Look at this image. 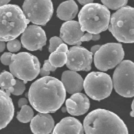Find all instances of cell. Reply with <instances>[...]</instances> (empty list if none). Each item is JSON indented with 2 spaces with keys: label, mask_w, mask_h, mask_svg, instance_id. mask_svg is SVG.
Segmentation results:
<instances>
[{
  "label": "cell",
  "mask_w": 134,
  "mask_h": 134,
  "mask_svg": "<svg viewBox=\"0 0 134 134\" xmlns=\"http://www.w3.org/2000/svg\"><path fill=\"white\" fill-rule=\"evenodd\" d=\"M28 101L39 113L56 112L66 98V90L61 81L55 77L44 76L31 84Z\"/></svg>",
  "instance_id": "obj_1"
},
{
  "label": "cell",
  "mask_w": 134,
  "mask_h": 134,
  "mask_svg": "<svg viewBox=\"0 0 134 134\" xmlns=\"http://www.w3.org/2000/svg\"><path fill=\"white\" fill-rule=\"evenodd\" d=\"M85 134H128V129L117 114L106 109H95L85 117Z\"/></svg>",
  "instance_id": "obj_2"
},
{
  "label": "cell",
  "mask_w": 134,
  "mask_h": 134,
  "mask_svg": "<svg viewBox=\"0 0 134 134\" xmlns=\"http://www.w3.org/2000/svg\"><path fill=\"white\" fill-rule=\"evenodd\" d=\"M28 20L22 9L14 4L0 6V41L9 42L22 35Z\"/></svg>",
  "instance_id": "obj_3"
},
{
  "label": "cell",
  "mask_w": 134,
  "mask_h": 134,
  "mask_svg": "<svg viewBox=\"0 0 134 134\" xmlns=\"http://www.w3.org/2000/svg\"><path fill=\"white\" fill-rule=\"evenodd\" d=\"M110 11L103 4L89 3L83 5L78 13V22L83 31L99 34L108 29L110 23Z\"/></svg>",
  "instance_id": "obj_4"
},
{
  "label": "cell",
  "mask_w": 134,
  "mask_h": 134,
  "mask_svg": "<svg viewBox=\"0 0 134 134\" xmlns=\"http://www.w3.org/2000/svg\"><path fill=\"white\" fill-rule=\"evenodd\" d=\"M109 31L122 43H134V7L124 6L110 17Z\"/></svg>",
  "instance_id": "obj_5"
},
{
  "label": "cell",
  "mask_w": 134,
  "mask_h": 134,
  "mask_svg": "<svg viewBox=\"0 0 134 134\" xmlns=\"http://www.w3.org/2000/svg\"><path fill=\"white\" fill-rule=\"evenodd\" d=\"M9 68L12 75L24 83L34 80L39 75L41 69L38 58L28 52L13 54Z\"/></svg>",
  "instance_id": "obj_6"
},
{
  "label": "cell",
  "mask_w": 134,
  "mask_h": 134,
  "mask_svg": "<svg viewBox=\"0 0 134 134\" xmlns=\"http://www.w3.org/2000/svg\"><path fill=\"white\" fill-rule=\"evenodd\" d=\"M112 83L115 91L123 97L134 96V62L122 60L118 64L114 73Z\"/></svg>",
  "instance_id": "obj_7"
},
{
  "label": "cell",
  "mask_w": 134,
  "mask_h": 134,
  "mask_svg": "<svg viewBox=\"0 0 134 134\" xmlns=\"http://www.w3.org/2000/svg\"><path fill=\"white\" fill-rule=\"evenodd\" d=\"M83 88L91 99L100 101L111 94L113 83L111 77L106 73L91 72L84 79Z\"/></svg>",
  "instance_id": "obj_8"
},
{
  "label": "cell",
  "mask_w": 134,
  "mask_h": 134,
  "mask_svg": "<svg viewBox=\"0 0 134 134\" xmlns=\"http://www.w3.org/2000/svg\"><path fill=\"white\" fill-rule=\"evenodd\" d=\"M124 49L120 43H106L100 46L94 54L95 67L101 71L112 69L124 59Z\"/></svg>",
  "instance_id": "obj_9"
},
{
  "label": "cell",
  "mask_w": 134,
  "mask_h": 134,
  "mask_svg": "<svg viewBox=\"0 0 134 134\" xmlns=\"http://www.w3.org/2000/svg\"><path fill=\"white\" fill-rule=\"evenodd\" d=\"M22 11L35 25H45L53 15V3L51 0H25Z\"/></svg>",
  "instance_id": "obj_10"
},
{
  "label": "cell",
  "mask_w": 134,
  "mask_h": 134,
  "mask_svg": "<svg viewBox=\"0 0 134 134\" xmlns=\"http://www.w3.org/2000/svg\"><path fill=\"white\" fill-rule=\"evenodd\" d=\"M93 56L86 48L73 46L67 52V67L72 71H89L91 70Z\"/></svg>",
  "instance_id": "obj_11"
},
{
  "label": "cell",
  "mask_w": 134,
  "mask_h": 134,
  "mask_svg": "<svg viewBox=\"0 0 134 134\" xmlns=\"http://www.w3.org/2000/svg\"><path fill=\"white\" fill-rule=\"evenodd\" d=\"M21 44L29 51L41 50L46 44V33L39 25H30L21 35Z\"/></svg>",
  "instance_id": "obj_12"
},
{
  "label": "cell",
  "mask_w": 134,
  "mask_h": 134,
  "mask_svg": "<svg viewBox=\"0 0 134 134\" xmlns=\"http://www.w3.org/2000/svg\"><path fill=\"white\" fill-rule=\"evenodd\" d=\"M84 31L80 26L78 21H66L62 24L60 28V38L64 43H67L69 45H75L80 46L83 42Z\"/></svg>",
  "instance_id": "obj_13"
},
{
  "label": "cell",
  "mask_w": 134,
  "mask_h": 134,
  "mask_svg": "<svg viewBox=\"0 0 134 134\" xmlns=\"http://www.w3.org/2000/svg\"><path fill=\"white\" fill-rule=\"evenodd\" d=\"M67 112L73 116L83 115L88 111L90 107V101L88 97L82 93H74L65 102Z\"/></svg>",
  "instance_id": "obj_14"
},
{
  "label": "cell",
  "mask_w": 134,
  "mask_h": 134,
  "mask_svg": "<svg viewBox=\"0 0 134 134\" xmlns=\"http://www.w3.org/2000/svg\"><path fill=\"white\" fill-rule=\"evenodd\" d=\"M54 127V119L49 113H38L30 121V129L33 134H50Z\"/></svg>",
  "instance_id": "obj_15"
},
{
  "label": "cell",
  "mask_w": 134,
  "mask_h": 134,
  "mask_svg": "<svg viewBox=\"0 0 134 134\" xmlns=\"http://www.w3.org/2000/svg\"><path fill=\"white\" fill-rule=\"evenodd\" d=\"M14 116V105L10 95L0 89V129L5 128Z\"/></svg>",
  "instance_id": "obj_16"
},
{
  "label": "cell",
  "mask_w": 134,
  "mask_h": 134,
  "mask_svg": "<svg viewBox=\"0 0 134 134\" xmlns=\"http://www.w3.org/2000/svg\"><path fill=\"white\" fill-rule=\"evenodd\" d=\"M52 132L53 134H84V127L75 117H65L56 124Z\"/></svg>",
  "instance_id": "obj_17"
},
{
  "label": "cell",
  "mask_w": 134,
  "mask_h": 134,
  "mask_svg": "<svg viewBox=\"0 0 134 134\" xmlns=\"http://www.w3.org/2000/svg\"><path fill=\"white\" fill-rule=\"evenodd\" d=\"M61 82L66 90L70 94L79 93L83 89V78L76 71L68 70L62 73Z\"/></svg>",
  "instance_id": "obj_18"
},
{
  "label": "cell",
  "mask_w": 134,
  "mask_h": 134,
  "mask_svg": "<svg viewBox=\"0 0 134 134\" xmlns=\"http://www.w3.org/2000/svg\"><path fill=\"white\" fill-rule=\"evenodd\" d=\"M78 6L73 0L62 2L57 8V16L63 21H70L78 14Z\"/></svg>",
  "instance_id": "obj_19"
},
{
  "label": "cell",
  "mask_w": 134,
  "mask_h": 134,
  "mask_svg": "<svg viewBox=\"0 0 134 134\" xmlns=\"http://www.w3.org/2000/svg\"><path fill=\"white\" fill-rule=\"evenodd\" d=\"M17 79L14 78V76L11 74V72L3 71L0 74V88L5 91L8 95L12 94Z\"/></svg>",
  "instance_id": "obj_20"
},
{
  "label": "cell",
  "mask_w": 134,
  "mask_h": 134,
  "mask_svg": "<svg viewBox=\"0 0 134 134\" xmlns=\"http://www.w3.org/2000/svg\"><path fill=\"white\" fill-rule=\"evenodd\" d=\"M48 60L51 64L55 68H60L64 64H66L67 60V53L64 52H58V51H54V52H51L50 56L48 58Z\"/></svg>",
  "instance_id": "obj_21"
},
{
  "label": "cell",
  "mask_w": 134,
  "mask_h": 134,
  "mask_svg": "<svg viewBox=\"0 0 134 134\" xmlns=\"http://www.w3.org/2000/svg\"><path fill=\"white\" fill-rule=\"evenodd\" d=\"M33 117V108H32V106H29V105H25V106L21 107V110L18 112V114H17V119L22 123L30 122Z\"/></svg>",
  "instance_id": "obj_22"
},
{
  "label": "cell",
  "mask_w": 134,
  "mask_h": 134,
  "mask_svg": "<svg viewBox=\"0 0 134 134\" xmlns=\"http://www.w3.org/2000/svg\"><path fill=\"white\" fill-rule=\"evenodd\" d=\"M103 5L111 10H118L127 4L128 0H101Z\"/></svg>",
  "instance_id": "obj_23"
},
{
  "label": "cell",
  "mask_w": 134,
  "mask_h": 134,
  "mask_svg": "<svg viewBox=\"0 0 134 134\" xmlns=\"http://www.w3.org/2000/svg\"><path fill=\"white\" fill-rule=\"evenodd\" d=\"M21 41H19L18 39H14V40H11V41H9L7 45H6V47H7V49L8 51H10L11 53H14V52H17V51L20 50V48H21Z\"/></svg>",
  "instance_id": "obj_24"
},
{
  "label": "cell",
  "mask_w": 134,
  "mask_h": 134,
  "mask_svg": "<svg viewBox=\"0 0 134 134\" xmlns=\"http://www.w3.org/2000/svg\"><path fill=\"white\" fill-rule=\"evenodd\" d=\"M62 43H63V41L60 37H57V36L51 37L50 40H49V51H50V53L54 52L57 49V47Z\"/></svg>",
  "instance_id": "obj_25"
},
{
  "label": "cell",
  "mask_w": 134,
  "mask_h": 134,
  "mask_svg": "<svg viewBox=\"0 0 134 134\" xmlns=\"http://www.w3.org/2000/svg\"><path fill=\"white\" fill-rule=\"evenodd\" d=\"M25 91V83L23 82L22 80H20V79H17L16 80V84H15V87H14V90H13V92H12V94L13 95H21Z\"/></svg>",
  "instance_id": "obj_26"
},
{
  "label": "cell",
  "mask_w": 134,
  "mask_h": 134,
  "mask_svg": "<svg viewBox=\"0 0 134 134\" xmlns=\"http://www.w3.org/2000/svg\"><path fill=\"white\" fill-rule=\"evenodd\" d=\"M12 54L11 52H5V53H3L2 56L0 57V61L2 64H4V65H10V63L12 61Z\"/></svg>",
  "instance_id": "obj_27"
},
{
  "label": "cell",
  "mask_w": 134,
  "mask_h": 134,
  "mask_svg": "<svg viewBox=\"0 0 134 134\" xmlns=\"http://www.w3.org/2000/svg\"><path fill=\"white\" fill-rule=\"evenodd\" d=\"M41 68H42L43 70H45V71H48V72H53V71L56 70V68L49 62V60H45L44 64H43V67H41Z\"/></svg>",
  "instance_id": "obj_28"
},
{
  "label": "cell",
  "mask_w": 134,
  "mask_h": 134,
  "mask_svg": "<svg viewBox=\"0 0 134 134\" xmlns=\"http://www.w3.org/2000/svg\"><path fill=\"white\" fill-rule=\"evenodd\" d=\"M68 48H67V44L66 43H62L60 44L58 47H57V49L55 51H58V52H64V53H67L68 52Z\"/></svg>",
  "instance_id": "obj_29"
},
{
  "label": "cell",
  "mask_w": 134,
  "mask_h": 134,
  "mask_svg": "<svg viewBox=\"0 0 134 134\" xmlns=\"http://www.w3.org/2000/svg\"><path fill=\"white\" fill-rule=\"evenodd\" d=\"M25 105H28V99H26V98L19 99V101H18V106L21 108V107L25 106Z\"/></svg>",
  "instance_id": "obj_30"
},
{
  "label": "cell",
  "mask_w": 134,
  "mask_h": 134,
  "mask_svg": "<svg viewBox=\"0 0 134 134\" xmlns=\"http://www.w3.org/2000/svg\"><path fill=\"white\" fill-rule=\"evenodd\" d=\"M93 35L94 34H91V33H85L83 36V39L82 41H90V40H93Z\"/></svg>",
  "instance_id": "obj_31"
},
{
  "label": "cell",
  "mask_w": 134,
  "mask_h": 134,
  "mask_svg": "<svg viewBox=\"0 0 134 134\" xmlns=\"http://www.w3.org/2000/svg\"><path fill=\"white\" fill-rule=\"evenodd\" d=\"M99 48H100V45H94L93 47H91V50H90V52H91L92 54H95L97 51L99 50Z\"/></svg>",
  "instance_id": "obj_32"
},
{
  "label": "cell",
  "mask_w": 134,
  "mask_h": 134,
  "mask_svg": "<svg viewBox=\"0 0 134 134\" xmlns=\"http://www.w3.org/2000/svg\"><path fill=\"white\" fill-rule=\"evenodd\" d=\"M80 4L82 5H86V4H89V3H93V0H77Z\"/></svg>",
  "instance_id": "obj_33"
},
{
  "label": "cell",
  "mask_w": 134,
  "mask_h": 134,
  "mask_svg": "<svg viewBox=\"0 0 134 134\" xmlns=\"http://www.w3.org/2000/svg\"><path fill=\"white\" fill-rule=\"evenodd\" d=\"M40 75H42V77H44V76H49V74H50V72H48V71H45V70H43L42 68L40 69Z\"/></svg>",
  "instance_id": "obj_34"
},
{
  "label": "cell",
  "mask_w": 134,
  "mask_h": 134,
  "mask_svg": "<svg viewBox=\"0 0 134 134\" xmlns=\"http://www.w3.org/2000/svg\"><path fill=\"white\" fill-rule=\"evenodd\" d=\"M5 47H6L5 43H4L3 41H0V52L4 51V49H5Z\"/></svg>",
  "instance_id": "obj_35"
},
{
  "label": "cell",
  "mask_w": 134,
  "mask_h": 134,
  "mask_svg": "<svg viewBox=\"0 0 134 134\" xmlns=\"http://www.w3.org/2000/svg\"><path fill=\"white\" fill-rule=\"evenodd\" d=\"M10 1H11V0H0V6L6 5V4H8Z\"/></svg>",
  "instance_id": "obj_36"
},
{
  "label": "cell",
  "mask_w": 134,
  "mask_h": 134,
  "mask_svg": "<svg viewBox=\"0 0 134 134\" xmlns=\"http://www.w3.org/2000/svg\"><path fill=\"white\" fill-rule=\"evenodd\" d=\"M131 107H132V111H131V113H130V115H131V117H134V99H133V102H132Z\"/></svg>",
  "instance_id": "obj_37"
}]
</instances>
